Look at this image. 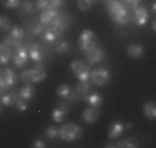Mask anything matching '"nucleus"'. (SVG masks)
<instances>
[{"label":"nucleus","mask_w":156,"mask_h":148,"mask_svg":"<svg viewBox=\"0 0 156 148\" xmlns=\"http://www.w3.org/2000/svg\"><path fill=\"white\" fill-rule=\"evenodd\" d=\"M77 46H79L80 51L82 53H87L91 49H94L97 46V36L93 31L90 29H83L82 33L79 35V39H77Z\"/></svg>","instance_id":"1"},{"label":"nucleus","mask_w":156,"mask_h":148,"mask_svg":"<svg viewBox=\"0 0 156 148\" xmlns=\"http://www.w3.org/2000/svg\"><path fill=\"white\" fill-rule=\"evenodd\" d=\"M83 136V129L79 125L66 123L59 129V139L64 141H76Z\"/></svg>","instance_id":"2"},{"label":"nucleus","mask_w":156,"mask_h":148,"mask_svg":"<svg viewBox=\"0 0 156 148\" xmlns=\"http://www.w3.org/2000/svg\"><path fill=\"white\" fill-rule=\"evenodd\" d=\"M111 72L109 69L100 67V68H94L90 72V82L94 86H105L111 82Z\"/></svg>","instance_id":"3"},{"label":"nucleus","mask_w":156,"mask_h":148,"mask_svg":"<svg viewBox=\"0 0 156 148\" xmlns=\"http://www.w3.org/2000/svg\"><path fill=\"white\" fill-rule=\"evenodd\" d=\"M12 62L17 68H24L27 65L29 56H28V47L25 45H18L12 49Z\"/></svg>","instance_id":"4"},{"label":"nucleus","mask_w":156,"mask_h":148,"mask_svg":"<svg viewBox=\"0 0 156 148\" xmlns=\"http://www.w3.org/2000/svg\"><path fill=\"white\" fill-rule=\"evenodd\" d=\"M47 78V74L46 71H37V69L32 68V69H25L22 74H21V79L27 83H32V85H36V83L43 82L44 79Z\"/></svg>","instance_id":"5"},{"label":"nucleus","mask_w":156,"mask_h":148,"mask_svg":"<svg viewBox=\"0 0 156 148\" xmlns=\"http://www.w3.org/2000/svg\"><path fill=\"white\" fill-rule=\"evenodd\" d=\"M17 74L9 68L0 69V86L6 90H10L17 83Z\"/></svg>","instance_id":"6"},{"label":"nucleus","mask_w":156,"mask_h":148,"mask_svg":"<svg viewBox=\"0 0 156 148\" xmlns=\"http://www.w3.org/2000/svg\"><path fill=\"white\" fill-rule=\"evenodd\" d=\"M72 20H73V18H72V15H69V14H59V13H58V14L54 17V20H53V22H51L50 27L57 28L59 32H64V31H66L69 27H71Z\"/></svg>","instance_id":"7"},{"label":"nucleus","mask_w":156,"mask_h":148,"mask_svg":"<svg viewBox=\"0 0 156 148\" xmlns=\"http://www.w3.org/2000/svg\"><path fill=\"white\" fill-rule=\"evenodd\" d=\"M41 40L44 43H47V45H54V43H58L62 38V32H59L57 28L54 27H48L43 31L41 33Z\"/></svg>","instance_id":"8"},{"label":"nucleus","mask_w":156,"mask_h":148,"mask_svg":"<svg viewBox=\"0 0 156 148\" xmlns=\"http://www.w3.org/2000/svg\"><path fill=\"white\" fill-rule=\"evenodd\" d=\"M27 47H28L29 60H32L33 62H43L46 53H44V49L40 45H37V43H29V46H27Z\"/></svg>","instance_id":"9"},{"label":"nucleus","mask_w":156,"mask_h":148,"mask_svg":"<svg viewBox=\"0 0 156 148\" xmlns=\"http://www.w3.org/2000/svg\"><path fill=\"white\" fill-rule=\"evenodd\" d=\"M131 13H133V20L136 21V25H138V27L145 25L148 22V20H149V11L142 6H137L134 9H131Z\"/></svg>","instance_id":"10"},{"label":"nucleus","mask_w":156,"mask_h":148,"mask_svg":"<svg viewBox=\"0 0 156 148\" xmlns=\"http://www.w3.org/2000/svg\"><path fill=\"white\" fill-rule=\"evenodd\" d=\"M86 56V60H87V62L90 64V65H94V64H98V62H101L104 60V49L98 47V46H95L94 49H91L90 51H87V53L84 54Z\"/></svg>","instance_id":"11"},{"label":"nucleus","mask_w":156,"mask_h":148,"mask_svg":"<svg viewBox=\"0 0 156 148\" xmlns=\"http://www.w3.org/2000/svg\"><path fill=\"white\" fill-rule=\"evenodd\" d=\"M58 13H59L58 10L51 9V7H47V9L41 10L40 17H39V22H41L43 25H51V22H53L54 17H55Z\"/></svg>","instance_id":"12"},{"label":"nucleus","mask_w":156,"mask_h":148,"mask_svg":"<svg viewBox=\"0 0 156 148\" xmlns=\"http://www.w3.org/2000/svg\"><path fill=\"white\" fill-rule=\"evenodd\" d=\"M98 118H100V108L88 107V108H86L82 114V119L86 123H94Z\"/></svg>","instance_id":"13"},{"label":"nucleus","mask_w":156,"mask_h":148,"mask_svg":"<svg viewBox=\"0 0 156 148\" xmlns=\"http://www.w3.org/2000/svg\"><path fill=\"white\" fill-rule=\"evenodd\" d=\"M83 98H84V101L88 104V107H93V108H100L104 103L102 96L98 94V93H88V94H86Z\"/></svg>","instance_id":"14"},{"label":"nucleus","mask_w":156,"mask_h":148,"mask_svg":"<svg viewBox=\"0 0 156 148\" xmlns=\"http://www.w3.org/2000/svg\"><path fill=\"white\" fill-rule=\"evenodd\" d=\"M123 132H124V123H122L120 121H116V122H113V123L109 126V129H108V137L111 140L118 139V137L120 136Z\"/></svg>","instance_id":"15"},{"label":"nucleus","mask_w":156,"mask_h":148,"mask_svg":"<svg viewBox=\"0 0 156 148\" xmlns=\"http://www.w3.org/2000/svg\"><path fill=\"white\" fill-rule=\"evenodd\" d=\"M18 93H20L21 98H24V100H27V101H30L33 97H35L36 89L32 83H27V85H24V86L18 90Z\"/></svg>","instance_id":"16"},{"label":"nucleus","mask_w":156,"mask_h":148,"mask_svg":"<svg viewBox=\"0 0 156 148\" xmlns=\"http://www.w3.org/2000/svg\"><path fill=\"white\" fill-rule=\"evenodd\" d=\"M18 98H20V93L12 90V92H10V93H4V94L0 97V101H2V104L6 105V107H12Z\"/></svg>","instance_id":"17"},{"label":"nucleus","mask_w":156,"mask_h":148,"mask_svg":"<svg viewBox=\"0 0 156 148\" xmlns=\"http://www.w3.org/2000/svg\"><path fill=\"white\" fill-rule=\"evenodd\" d=\"M12 58V50L7 45H0V65H7Z\"/></svg>","instance_id":"18"},{"label":"nucleus","mask_w":156,"mask_h":148,"mask_svg":"<svg viewBox=\"0 0 156 148\" xmlns=\"http://www.w3.org/2000/svg\"><path fill=\"white\" fill-rule=\"evenodd\" d=\"M142 111H144V115L147 116L149 121H155L156 119V104L153 103V101L145 103L144 107H142Z\"/></svg>","instance_id":"19"},{"label":"nucleus","mask_w":156,"mask_h":148,"mask_svg":"<svg viewBox=\"0 0 156 148\" xmlns=\"http://www.w3.org/2000/svg\"><path fill=\"white\" fill-rule=\"evenodd\" d=\"M127 54H129L131 58L137 60V58H140V57H142L144 49H142V46L140 45V43H131V45L127 47Z\"/></svg>","instance_id":"20"},{"label":"nucleus","mask_w":156,"mask_h":148,"mask_svg":"<svg viewBox=\"0 0 156 148\" xmlns=\"http://www.w3.org/2000/svg\"><path fill=\"white\" fill-rule=\"evenodd\" d=\"M123 6H126V4H124L122 0H109V2H106V10H108V14L109 15L116 14Z\"/></svg>","instance_id":"21"},{"label":"nucleus","mask_w":156,"mask_h":148,"mask_svg":"<svg viewBox=\"0 0 156 148\" xmlns=\"http://www.w3.org/2000/svg\"><path fill=\"white\" fill-rule=\"evenodd\" d=\"M138 140L134 139V137H127V139H123L120 141H118L115 144V147L118 148H137L138 147Z\"/></svg>","instance_id":"22"},{"label":"nucleus","mask_w":156,"mask_h":148,"mask_svg":"<svg viewBox=\"0 0 156 148\" xmlns=\"http://www.w3.org/2000/svg\"><path fill=\"white\" fill-rule=\"evenodd\" d=\"M91 90V82H79L75 87V92L79 94V97H84L86 94H88Z\"/></svg>","instance_id":"23"},{"label":"nucleus","mask_w":156,"mask_h":148,"mask_svg":"<svg viewBox=\"0 0 156 148\" xmlns=\"http://www.w3.org/2000/svg\"><path fill=\"white\" fill-rule=\"evenodd\" d=\"M10 35L12 38L18 39V40H22L25 38V35H27V32H25V29L21 25H14L12 28H10Z\"/></svg>","instance_id":"24"},{"label":"nucleus","mask_w":156,"mask_h":148,"mask_svg":"<svg viewBox=\"0 0 156 148\" xmlns=\"http://www.w3.org/2000/svg\"><path fill=\"white\" fill-rule=\"evenodd\" d=\"M20 9L24 14H33L35 10H36V7H35V3H32V2H29V0H25V2H21Z\"/></svg>","instance_id":"25"},{"label":"nucleus","mask_w":156,"mask_h":148,"mask_svg":"<svg viewBox=\"0 0 156 148\" xmlns=\"http://www.w3.org/2000/svg\"><path fill=\"white\" fill-rule=\"evenodd\" d=\"M97 2L98 0H77L76 4H77V9H79L80 11H87V10L91 9Z\"/></svg>","instance_id":"26"},{"label":"nucleus","mask_w":156,"mask_h":148,"mask_svg":"<svg viewBox=\"0 0 156 148\" xmlns=\"http://www.w3.org/2000/svg\"><path fill=\"white\" fill-rule=\"evenodd\" d=\"M44 136L47 137L48 140H55V139H59V129L57 126H48L44 132Z\"/></svg>","instance_id":"27"},{"label":"nucleus","mask_w":156,"mask_h":148,"mask_svg":"<svg viewBox=\"0 0 156 148\" xmlns=\"http://www.w3.org/2000/svg\"><path fill=\"white\" fill-rule=\"evenodd\" d=\"M87 64L86 62H83V61H80V60H76V61H73L71 64V71L75 74V76H76L79 72H82L84 68H87Z\"/></svg>","instance_id":"28"},{"label":"nucleus","mask_w":156,"mask_h":148,"mask_svg":"<svg viewBox=\"0 0 156 148\" xmlns=\"http://www.w3.org/2000/svg\"><path fill=\"white\" fill-rule=\"evenodd\" d=\"M69 92H71V87H69V85H59L58 87H57V96H58L61 100H66V97H68Z\"/></svg>","instance_id":"29"},{"label":"nucleus","mask_w":156,"mask_h":148,"mask_svg":"<svg viewBox=\"0 0 156 148\" xmlns=\"http://www.w3.org/2000/svg\"><path fill=\"white\" fill-rule=\"evenodd\" d=\"M71 49V45H69V42H65V40H59L55 46V51L58 54H66Z\"/></svg>","instance_id":"30"},{"label":"nucleus","mask_w":156,"mask_h":148,"mask_svg":"<svg viewBox=\"0 0 156 148\" xmlns=\"http://www.w3.org/2000/svg\"><path fill=\"white\" fill-rule=\"evenodd\" d=\"M11 28V20L6 15H0V32H7Z\"/></svg>","instance_id":"31"},{"label":"nucleus","mask_w":156,"mask_h":148,"mask_svg":"<svg viewBox=\"0 0 156 148\" xmlns=\"http://www.w3.org/2000/svg\"><path fill=\"white\" fill-rule=\"evenodd\" d=\"M46 29V25H43L41 22H35V24L30 27V35L33 36H40L43 33V31Z\"/></svg>","instance_id":"32"},{"label":"nucleus","mask_w":156,"mask_h":148,"mask_svg":"<svg viewBox=\"0 0 156 148\" xmlns=\"http://www.w3.org/2000/svg\"><path fill=\"white\" fill-rule=\"evenodd\" d=\"M65 115H66V114L62 112V111L59 110L58 107H55V108H54V111H53V114H51V118H53L54 122H57V123H61V122L64 121Z\"/></svg>","instance_id":"33"},{"label":"nucleus","mask_w":156,"mask_h":148,"mask_svg":"<svg viewBox=\"0 0 156 148\" xmlns=\"http://www.w3.org/2000/svg\"><path fill=\"white\" fill-rule=\"evenodd\" d=\"M22 0H0V4L6 9H18Z\"/></svg>","instance_id":"34"},{"label":"nucleus","mask_w":156,"mask_h":148,"mask_svg":"<svg viewBox=\"0 0 156 148\" xmlns=\"http://www.w3.org/2000/svg\"><path fill=\"white\" fill-rule=\"evenodd\" d=\"M90 68H84L83 69L82 72H79V74L76 75V78H77V80H79V82H88V80H90Z\"/></svg>","instance_id":"35"},{"label":"nucleus","mask_w":156,"mask_h":148,"mask_svg":"<svg viewBox=\"0 0 156 148\" xmlns=\"http://www.w3.org/2000/svg\"><path fill=\"white\" fill-rule=\"evenodd\" d=\"M14 107L17 108L20 112H25V111L28 110V101L27 100H24V98H18L17 101H15V104H14Z\"/></svg>","instance_id":"36"},{"label":"nucleus","mask_w":156,"mask_h":148,"mask_svg":"<svg viewBox=\"0 0 156 148\" xmlns=\"http://www.w3.org/2000/svg\"><path fill=\"white\" fill-rule=\"evenodd\" d=\"M4 45H7L9 47H12V49H14L15 46L21 45V40H18V39H15V38H12L11 35H9V36H6V38H4Z\"/></svg>","instance_id":"37"},{"label":"nucleus","mask_w":156,"mask_h":148,"mask_svg":"<svg viewBox=\"0 0 156 148\" xmlns=\"http://www.w3.org/2000/svg\"><path fill=\"white\" fill-rule=\"evenodd\" d=\"M48 4H50V0H36V3H35V7L36 10H44V9H47Z\"/></svg>","instance_id":"38"},{"label":"nucleus","mask_w":156,"mask_h":148,"mask_svg":"<svg viewBox=\"0 0 156 148\" xmlns=\"http://www.w3.org/2000/svg\"><path fill=\"white\" fill-rule=\"evenodd\" d=\"M65 2H66V0H50V4H48V7H51V9H55V10H59L65 4Z\"/></svg>","instance_id":"39"},{"label":"nucleus","mask_w":156,"mask_h":148,"mask_svg":"<svg viewBox=\"0 0 156 148\" xmlns=\"http://www.w3.org/2000/svg\"><path fill=\"white\" fill-rule=\"evenodd\" d=\"M123 3L126 4V7L129 9V7H131V9H134V7L140 6V3H141V0H123Z\"/></svg>","instance_id":"40"},{"label":"nucleus","mask_w":156,"mask_h":148,"mask_svg":"<svg viewBox=\"0 0 156 148\" xmlns=\"http://www.w3.org/2000/svg\"><path fill=\"white\" fill-rule=\"evenodd\" d=\"M79 94H77L75 90H72L71 89V92H69V94H68V97H66V101H69V103H73V101H76V100H79Z\"/></svg>","instance_id":"41"},{"label":"nucleus","mask_w":156,"mask_h":148,"mask_svg":"<svg viewBox=\"0 0 156 148\" xmlns=\"http://www.w3.org/2000/svg\"><path fill=\"white\" fill-rule=\"evenodd\" d=\"M57 107H58L59 110H61L62 112H65V114H68V112H69V104H68V103H64V101H59V103L57 104Z\"/></svg>","instance_id":"42"},{"label":"nucleus","mask_w":156,"mask_h":148,"mask_svg":"<svg viewBox=\"0 0 156 148\" xmlns=\"http://www.w3.org/2000/svg\"><path fill=\"white\" fill-rule=\"evenodd\" d=\"M30 147H32V148H44V147H46V143H44L43 140L39 139V140H35V141L30 144Z\"/></svg>","instance_id":"43"},{"label":"nucleus","mask_w":156,"mask_h":148,"mask_svg":"<svg viewBox=\"0 0 156 148\" xmlns=\"http://www.w3.org/2000/svg\"><path fill=\"white\" fill-rule=\"evenodd\" d=\"M151 13H156V3L155 2L151 4Z\"/></svg>","instance_id":"44"},{"label":"nucleus","mask_w":156,"mask_h":148,"mask_svg":"<svg viewBox=\"0 0 156 148\" xmlns=\"http://www.w3.org/2000/svg\"><path fill=\"white\" fill-rule=\"evenodd\" d=\"M124 130H131V123H126V125H124Z\"/></svg>","instance_id":"45"},{"label":"nucleus","mask_w":156,"mask_h":148,"mask_svg":"<svg viewBox=\"0 0 156 148\" xmlns=\"http://www.w3.org/2000/svg\"><path fill=\"white\" fill-rule=\"evenodd\" d=\"M151 27H152V31H156V20L152 21V25H151Z\"/></svg>","instance_id":"46"},{"label":"nucleus","mask_w":156,"mask_h":148,"mask_svg":"<svg viewBox=\"0 0 156 148\" xmlns=\"http://www.w3.org/2000/svg\"><path fill=\"white\" fill-rule=\"evenodd\" d=\"M4 93H6V89H3V87L0 86V97H2V96H3Z\"/></svg>","instance_id":"47"},{"label":"nucleus","mask_w":156,"mask_h":148,"mask_svg":"<svg viewBox=\"0 0 156 148\" xmlns=\"http://www.w3.org/2000/svg\"><path fill=\"white\" fill-rule=\"evenodd\" d=\"M105 147H115V144H113V143H106Z\"/></svg>","instance_id":"48"},{"label":"nucleus","mask_w":156,"mask_h":148,"mask_svg":"<svg viewBox=\"0 0 156 148\" xmlns=\"http://www.w3.org/2000/svg\"><path fill=\"white\" fill-rule=\"evenodd\" d=\"M104 2H109V0H104Z\"/></svg>","instance_id":"49"}]
</instances>
